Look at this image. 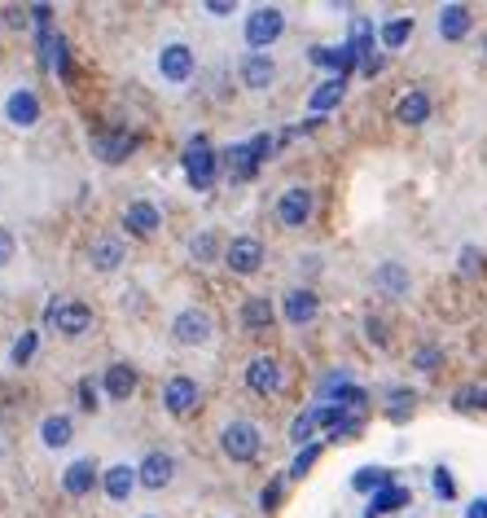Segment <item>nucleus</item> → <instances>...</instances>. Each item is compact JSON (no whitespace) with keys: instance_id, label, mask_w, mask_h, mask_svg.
Returning a JSON list of instances; mask_svg holds the SVG:
<instances>
[{"instance_id":"1","label":"nucleus","mask_w":487,"mask_h":518,"mask_svg":"<svg viewBox=\"0 0 487 518\" xmlns=\"http://www.w3.org/2000/svg\"><path fill=\"white\" fill-rule=\"evenodd\" d=\"M216 171H220V158H216L211 141H207V136H194V141L185 145V176H189V185H194V189H211Z\"/></svg>"},{"instance_id":"2","label":"nucleus","mask_w":487,"mask_h":518,"mask_svg":"<svg viewBox=\"0 0 487 518\" xmlns=\"http://www.w3.org/2000/svg\"><path fill=\"white\" fill-rule=\"evenodd\" d=\"M281 31H285V18H281V9H272V4H263V9H255V13L246 18V44H250V49H268Z\"/></svg>"},{"instance_id":"3","label":"nucleus","mask_w":487,"mask_h":518,"mask_svg":"<svg viewBox=\"0 0 487 518\" xmlns=\"http://www.w3.org/2000/svg\"><path fill=\"white\" fill-rule=\"evenodd\" d=\"M220 444H224V453L233 461H255L259 457V430L250 422H229L224 435H220Z\"/></svg>"},{"instance_id":"4","label":"nucleus","mask_w":487,"mask_h":518,"mask_svg":"<svg viewBox=\"0 0 487 518\" xmlns=\"http://www.w3.org/2000/svg\"><path fill=\"white\" fill-rule=\"evenodd\" d=\"M171 334H176L180 347H198V343L211 339V316H207L202 308H185V312L171 321Z\"/></svg>"},{"instance_id":"5","label":"nucleus","mask_w":487,"mask_h":518,"mask_svg":"<svg viewBox=\"0 0 487 518\" xmlns=\"http://www.w3.org/2000/svg\"><path fill=\"white\" fill-rule=\"evenodd\" d=\"M49 325L57 334H84L93 325V308L88 303H53L49 308Z\"/></svg>"},{"instance_id":"6","label":"nucleus","mask_w":487,"mask_h":518,"mask_svg":"<svg viewBox=\"0 0 487 518\" xmlns=\"http://www.w3.org/2000/svg\"><path fill=\"white\" fill-rule=\"evenodd\" d=\"M246 387L259 391V395L281 391V365H277L272 356H255V361H250V369H246Z\"/></svg>"},{"instance_id":"7","label":"nucleus","mask_w":487,"mask_h":518,"mask_svg":"<svg viewBox=\"0 0 487 518\" xmlns=\"http://www.w3.org/2000/svg\"><path fill=\"white\" fill-rule=\"evenodd\" d=\"M224 263L233 268V272H255L259 263H263V247H259V238H233L229 242V251H224Z\"/></svg>"},{"instance_id":"8","label":"nucleus","mask_w":487,"mask_h":518,"mask_svg":"<svg viewBox=\"0 0 487 518\" xmlns=\"http://www.w3.org/2000/svg\"><path fill=\"white\" fill-rule=\"evenodd\" d=\"M158 71H163V80L185 84V80H189V71H194V53H189L185 44H167V49L158 53Z\"/></svg>"},{"instance_id":"9","label":"nucleus","mask_w":487,"mask_h":518,"mask_svg":"<svg viewBox=\"0 0 487 518\" xmlns=\"http://www.w3.org/2000/svg\"><path fill=\"white\" fill-rule=\"evenodd\" d=\"M163 404H167V413H176V417H185L194 404H198V383L194 378H185V374H176L167 391H163Z\"/></svg>"},{"instance_id":"10","label":"nucleus","mask_w":487,"mask_h":518,"mask_svg":"<svg viewBox=\"0 0 487 518\" xmlns=\"http://www.w3.org/2000/svg\"><path fill=\"white\" fill-rule=\"evenodd\" d=\"M277 216H281V225L299 229V225L312 216V194H308V189H285L281 202H277Z\"/></svg>"},{"instance_id":"11","label":"nucleus","mask_w":487,"mask_h":518,"mask_svg":"<svg viewBox=\"0 0 487 518\" xmlns=\"http://www.w3.org/2000/svg\"><path fill=\"white\" fill-rule=\"evenodd\" d=\"M4 115H9V124H18V128H31V124L40 119V102H35V93H31V88H18V93H9V102H4Z\"/></svg>"},{"instance_id":"12","label":"nucleus","mask_w":487,"mask_h":518,"mask_svg":"<svg viewBox=\"0 0 487 518\" xmlns=\"http://www.w3.org/2000/svg\"><path fill=\"white\" fill-rule=\"evenodd\" d=\"M93 149H97L106 163H123V158L136 149V136H132V132H97V136H93Z\"/></svg>"},{"instance_id":"13","label":"nucleus","mask_w":487,"mask_h":518,"mask_svg":"<svg viewBox=\"0 0 487 518\" xmlns=\"http://www.w3.org/2000/svg\"><path fill=\"white\" fill-rule=\"evenodd\" d=\"M171 470H176V466H171V457H167V453H149V457L141 461L136 479H141L145 488H154V492H158V488H167V484H171Z\"/></svg>"},{"instance_id":"14","label":"nucleus","mask_w":487,"mask_h":518,"mask_svg":"<svg viewBox=\"0 0 487 518\" xmlns=\"http://www.w3.org/2000/svg\"><path fill=\"white\" fill-rule=\"evenodd\" d=\"M316 312H321V299H316L312 290H290V294H285V321H290V325H308Z\"/></svg>"},{"instance_id":"15","label":"nucleus","mask_w":487,"mask_h":518,"mask_svg":"<svg viewBox=\"0 0 487 518\" xmlns=\"http://www.w3.org/2000/svg\"><path fill=\"white\" fill-rule=\"evenodd\" d=\"M470 9L466 4H444L439 9V35L444 40H466V31H470Z\"/></svg>"},{"instance_id":"16","label":"nucleus","mask_w":487,"mask_h":518,"mask_svg":"<svg viewBox=\"0 0 487 518\" xmlns=\"http://www.w3.org/2000/svg\"><path fill=\"white\" fill-rule=\"evenodd\" d=\"M312 62H316V66H330V71H334L339 80H347V71L356 66V53H352L347 44H343V49H330V44H316V49H312Z\"/></svg>"},{"instance_id":"17","label":"nucleus","mask_w":487,"mask_h":518,"mask_svg":"<svg viewBox=\"0 0 487 518\" xmlns=\"http://www.w3.org/2000/svg\"><path fill=\"white\" fill-rule=\"evenodd\" d=\"M395 119H399V124H426V119H430V97H426L422 88L404 93L399 106H395Z\"/></svg>"},{"instance_id":"18","label":"nucleus","mask_w":487,"mask_h":518,"mask_svg":"<svg viewBox=\"0 0 487 518\" xmlns=\"http://www.w3.org/2000/svg\"><path fill=\"white\" fill-rule=\"evenodd\" d=\"M123 225H127L136 238H149V233L158 229V207H154V202H132V207L123 211Z\"/></svg>"},{"instance_id":"19","label":"nucleus","mask_w":487,"mask_h":518,"mask_svg":"<svg viewBox=\"0 0 487 518\" xmlns=\"http://www.w3.org/2000/svg\"><path fill=\"white\" fill-rule=\"evenodd\" d=\"M93 484H97V470H93V461H71V466H66V475H62V488H66L71 497H84V492H93Z\"/></svg>"},{"instance_id":"20","label":"nucleus","mask_w":487,"mask_h":518,"mask_svg":"<svg viewBox=\"0 0 487 518\" xmlns=\"http://www.w3.org/2000/svg\"><path fill=\"white\" fill-rule=\"evenodd\" d=\"M272 75H277V66H272V57H268V53H250V57H246V66H242L246 88H268V84H272Z\"/></svg>"},{"instance_id":"21","label":"nucleus","mask_w":487,"mask_h":518,"mask_svg":"<svg viewBox=\"0 0 487 518\" xmlns=\"http://www.w3.org/2000/svg\"><path fill=\"white\" fill-rule=\"evenodd\" d=\"M136 484H141V479H136L132 466H110V470H106V497H110V501H127Z\"/></svg>"},{"instance_id":"22","label":"nucleus","mask_w":487,"mask_h":518,"mask_svg":"<svg viewBox=\"0 0 487 518\" xmlns=\"http://www.w3.org/2000/svg\"><path fill=\"white\" fill-rule=\"evenodd\" d=\"M404 506H408V488H395V484H391V488H382V492L369 501L365 518H382V514H391V510H404Z\"/></svg>"},{"instance_id":"23","label":"nucleus","mask_w":487,"mask_h":518,"mask_svg":"<svg viewBox=\"0 0 487 518\" xmlns=\"http://www.w3.org/2000/svg\"><path fill=\"white\" fill-rule=\"evenodd\" d=\"M40 435H44V444H49V448H66V444H71V435H75V426H71V417L53 413V417H44Z\"/></svg>"},{"instance_id":"24","label":"nucleus","mask_w":487,"mask_h":518,"mask_svg":"<svg viewBox=\"0 0 487 518\" xmlns=\"http://www.w3.org/2000/svg\"><path fill=\"white\" fill-rule=\"evenodd\" d=\"M88 259H93V268L110 272V268H119L123 263V247L115 242V238H97V242H93V251H88Z\"/></svg>"},{"instance_id":"25","label":"nucleus","mask_w":487,"mask_h":518,"mask_svg":"<svg viewBox=\"0 0 487 518\" xmlns=\"http://www.w3.org/2000/svg\"><path fill=\"white\" fill-rule=\"evenodd\" d=\"M106 391H110L115 400H127V395L136 391V369H132V365H110V369H106Z\"/></svg>"},{"instance_id":"26","label":"nucleus","mask_w":487,"mask_h":518,"mask_svg":"<svg viewBox=\"0 0 487 518\" xmlns=\"http://www.w3.org/2000/svg\"><path fill=\"white\" fill-rule=\"evenodd\" d=\"M343 88H347V80H339V75H334V80H325V84L312 93V110H316V115L334 110V106L343 102Z\"/></svg>"},{"instance_id":"27","label":"nucleus","mask_w":487,"mask_h":518,"mask_svg":"<svg viewBox=\"0 0 487 518\" xmlns=\"http://www.w3.org/2000/svg\"><path fill=\"white\" fill-rule=\"evenodd\" d=\"M224 163H229V176H233V180H250L255 167H259L255 154H250V145H233V149L224 154Z\"/></svg>"},{"instance_id":"28","label":"nucleus","mask_w":487,"mask_h":518,"mask_svg":"<svg viewBox=\"0 0 487 518\" xmlns=\"http://www.w3.org/2000/svg\"><path fill=\"white\" fill-rule=\"evenodd\" d=\"M242 325L246 330H268V325H272V303H268V299H246Z\"/></svg>"},{"instance_id":"29","label":"nucleus","mask_w":487,"mask_h":518,"mask_svg":"<svg viewBox=\"0 0 487 518\" xmlns=\"http://www.w3.org/2000/svg\"><path fill=\"white\" fill-rule=\"evenodd\" d=\"M40 40H44V62H49L57 75H66V40H62V35H53V31H44Z\"/></svg>"},{"instance_id":"30","label":"nucleus","mask_w":487,"mask_h":518,"mask_svg":"<svg viewBox=\"0 0 487 518\" xmlns=\"http://www.w3.org/2000/svg\"><path fill=\"white\" fill-rule=\"evenodd\" d=\"M352 488L356 492H382V488H391V475L386 470H373V466H365V470H356V479H352Z\"/></svg>"},{"instance_id":"31","label":"nucleus","mask_w":487,"mask_h":518,"mask_svg":"<svg viewBox=\"0 0 487 518\" xmlns=\"http://www.w3.org/2000/svg\"><path fill=\"white\" fill-rule=\"evenodd\" d=\"M377 286L391 290V294H404V290H408V272H404L399 263H382V268H377Z\"/></svg>"},{"instance_id":"32","label":"nucleus","mask_w":487,"mask_h":518,"mask_svg":"<svg viewBox=\"0 0 487 518\" xmlns=\"http://www.w3.org/2000/svg\"><path fill=\"white\" fill-rule=\"evenodd\" d=\"M408 35H413V18H395V22L382 27V44H386V49H399Z\"/></svg>"},{"instance_id":"33","label":"nucleus","mask_w":487,"mask_h":518,"mask_svg":"<svg viewBox=\"0 0 487 518\" xmlns=\"http://www.w3.org/2000/svg\"><path fill=\"white\" fill-rule=\"evenodd\" d=\"M312 430H316V408H308V413H299V417H294L290 439H294V444H303V439H312Z\"/></svg>"},{"instance_id":"34","label":"nucleus","mask_w":487,"mask_h":518,"mask_svg":"<svg viewBox=\"0 0 487 518\" xmlns=\"http://www.w3.org/2000/svg\"><path fill=\"white\" fill-rule=\"evenodd\" d=\"M457 408H487V387H461L453 395Z\"/></svg>"},{"instance_id":"35","label":"nucleus","mask_w":487,"mask_h":518,"mask_svg":"<svg viewBox=\"0 0 487 518\" xmlns=\"http://www.w3.org/2000/svg\"><path fill=\"white\" fill-rule=\"evenodd\" d=\"M35 343H40L35 334H22V339L13 343V365H27V361L35 356Z\"/></svg>"},{"instance_id":"36","label":"nucleus","mask_w":487,"mask_h":518,"mask_svg":"<svg viewBox=\"0 0 487 518\" xmlns=\"http://www.w3.org/2000/svg\"><path fill=\"white\" fill-rule=\"evenodd\" d=\"M316 457H321V444H308V448H303V453L294 457V466H290V475H303V470H308V466H312Z\"/></svg>"},{"instance_id":"37","label":"nucleus","mask_w":487,"mask_h":518,"mask_svg":"<svg viewBox=\"0 0 487 518\" xmlns=\"http://www.w3.org/2000/svg\"><path fill=\"white\" fill-rule=\"evenodd\" d=\"M352 435H361V417H352V413H347V417L334 426V439H352Z\"/></svg>"},{"instance_id":"38","label":"nucleus","mask_w":487,"mask_h":518,"mask_svg":"<svg viewBox=\"0 0 487 518\" xmlns=\"http://www.w3.org/2000/svg\"><path fill=\"white\" fill-rule=\"evenodd\" d=\"M194 255H198V259H211V255H216V238H211V233H202V238L194 242Z\"/></svg>"},{"instance_id":"39","label":"nucleus","mask_w":487,"mask_h":518,"mask_svg":"<svg viewBox=\"0 0 487 518\" xmlns=\"http://www.w3.org/2000/svg\"><path fill=\"white\" fill-rule=\"evenodd\" d=\"M250 154H255V163L268 158V154H272V136H255V141H250Z\"/></svg>"},{"instance_id":"40","label":"nucleus","mask_w":487,"mask_h":518,"mask_svg":"<svg viewBox=\"0 0 487 518\" xmlns=\"http://www.w3.org/2000/svg\"><path fill=\"white\" fill-rule=\"evenodd\" d=\"M439 365V347H422L417 352V369H435Z\"/></svg>"},{"instance_id":"41","label":"nucleus","mask_w":487,"mask_h":518,"mask_svg":"<svg viewBox=\"0 0 487 518\" xmlns=\"http://www.w3.org/2000/svg\"><path fill=\"white\" fill-rule=\"evenodd\" d=\"M435 492H439L444 501H448V497L457 492V488H453V479H448V470H435Z\"/></svg>"},{"instance_id":"42","label":"nucleus","mask_w":487,"mask_h":518,"mask_svg":"<svg viewBox=\"0 0 487 518\" xmlns=\"http://www.w3.org/2000/svg\"><path fill=\"white\" fill-rule=\"evenodd\" d=\"M9 259H13V233H9V229H0V268H4Z\"/></svg>"},{"instance_id":"43","label":"nucleus","mask_w":487,"mask_h":518,"mask_svg":"<svg viewBox=\"0 0 487 518\" xmlns=\"http://www.w3.org/2000/svg\"><path fill=\"white\" fill-rule=\"evenodd\" d=\"M80 395H84V408H97V387H93L88 378L80 383Z\"/></svg>"},{"instance_id":"44","label":"nucleus","mask_w":487,"mask_h":518,"mask_svg":"<svg viewBox=\"0 0 487 518\" xmlns=\"http://www.w3.org/2000/svg\"><path fill=\"white\" fill-rule=\"evenodd\" d=\"M277 497H281V484H268V488H263V497H259V501H263V510H272V506H277Z\"/></svg>"},{"instance_id":"45","label":"nucleus","mask_w":487,"mask_h":518,"mask_svg":"<svg viewBox=\"0 0 487 518\" xmlns=\"http://www.w3.org/2000/svg\"><path fill=\"white\" fill-rule=\"evenodd\" d=\"M369 339H373V343H386V334H382V321H369Z\"/></svg>"},{"instance_id":"46","label":"nucleus","mask_w":487,"mask_h":518,"mask_svg":"<svg viewBox=\"0 0 487 518\" xmlns=\"http://www.w3.org/2000/svg\"><path fill=\"white\" fill-rule=\"evenodd\" d=\"M461 268H466V272H475V268H479V255H475V251H466V255H461Z\"/></svg>"},{"instance_id":"47","label":"nucleus","mask_w":487,"mask_h":518,"mask_svg":"<svg viewBox=\"0 0 487 518\" xmlns=\"http://www.w3.org/2000/svg\"><path fill=\"white\" fill-rule=\"evenodd\" d=\"M207 9H211V13H233V4H229V0H211Z\"/></svg>"},{"instance_id":"48","label":"nucleus","mask_w":487,"mask_h":518,"mask_svg":"<svg viewBox=\"0 0 487 518\" xmlns=\"http://www.w3.org/2000/svg\"><path fill=\"white\" fill-rule=\"evenodd\" d=\"M470 518H487V497H483V501H475V506H470Z\"/></svg>"},{"instance_id":"49","label":"nucleus","mask_w":487,"mask_h":518,"mask_svg":"<svg viewBox=\"0 0 487 518\" xmlns=\"http://www.w3.org/2000/svg\"><path fill=\"white\" fill-rule=\"evenodd\" d=\"M483 53H487V44H483Z\"/></svg>"}]
</instances>
